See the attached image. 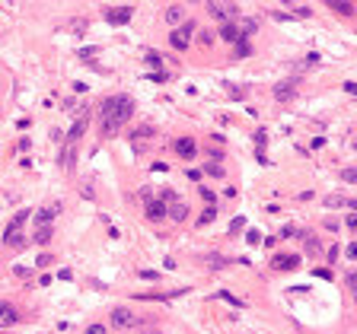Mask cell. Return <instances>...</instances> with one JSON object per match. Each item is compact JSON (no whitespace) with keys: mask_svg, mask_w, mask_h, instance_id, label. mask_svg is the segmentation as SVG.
<instances>
[{"mask_svg":"<svg viewBox=\"0 0 357 334\" xmlns=\"http://www.w3.org/2000/svg\"><path fill=\"white\" fill-rule=\"evenodd\" d=\"M32 242H35V245H45V242H51V226H38V229L32 232Z\"/></svg>","mask_w":357,"mask_h":334,"instance_id":"e0dca14e","label":"cell"},{"mask_svg":"<svg viewBox=\"0 0 357 334\" xmlns=\"http://www.w3.org/2000/svg\"><path fill=\"white\" fill-rule=\"evenodd\" d=\"M303 245H306V255H319V239L313 232H303Z\"/></svg>","mask_w":357,"mask_h":334,"instance_id":"ac0fdd59","label":"cell"},{"mask_svg":"<svg viewBox=\"0 0 357 334\" xmlns=\"http://www.w3.org/2000/svg\"><path fill=\"white\" fill-rule=\"evenodd\" d=\"M265 140H268V134H265V131H259V134H255V143H259V150L265 146Z\"/></svg>","mask_w":357,"mask_h":334,"instance_id":"836d02e7","label":"cell"},{"mask_svg":"<svg viewBox=\"0 0 357 334\" xmlns=\"http://www.w3.org/2000/svg\"><path fill=\"white\" fill-rule=\"evenodd\" d=\"M131 6H109L105 10V19H109L112 26H125V23H131Z\"/></svg>","mask_w":357,"mask_h":334,"instance_id":"5b68a950","label":"cell"},{"mask_svg":"<svg viewBox=\"0 0 357 334\" xmlns=\"http://www.w3.org/2000/svg\"><path fill=\"white\" fill-rule=\"evenodd\" d=\"M86 334H109V331H105V325H90Z\"/></svg>","mask_w":357,"mask_h":334,"instance_id":"f1b7e54d","label":"cell"},{"mask_svg":"<svg viewBox=\"0 0 357 334\" xmlns=\"http://www.w3.org/2000/svg\"><path fill=\"white\" fill-rule=\"evenodd\" d=\"M204 172H207L211 178H224V175H227V172H224V166H217V163H214V166H204Z\"/></svg>","mask_w":357,"mask_h":334,"instance_id":"7402d4cb","label":"cell"},{"mask_svg":"<svg viewBox=\"0 0 357 334\" xmlns=\"http://www.w3.org/2000/svg\"><path fill=\"white\" fill-rule=\"evenodd\" d=\"M163 217H166V204L163 200H150V204H147V220L157 223V220H163Z\"/></svg>","mask_w":357,"mask_h":334,"instance_id":"30bf717a","label":"cell"},{"mask_svg":"<svg viewBox=\"0 0 357 334\" xmlns=\"http://www.w3.org/2000/svg\"><path fill=\"white\" fill-rule=\"evenodd\" d=\"M83 131H86V115H83V118H80V121L70 128V134H67V146H77V140L83 137Z\"/></svg>","mask_w":357,"mask_h":334,"instance_id":"8fae6325","label":"cell"},{"mask_svg":"<svg viewBox=\"0 0 357 334\" xmlns=\"http://www.w3.org/2000/svg\"><path fill=\"white\" fill-rule=\"evenodd\" d=\"M325 204H328V207H345V197L332 195V197H325Z\"/></svg>","mask_w":357,"mask_h":334,"instance_id":"83f0119b","label":"cell"},{"mask_svg":"<svg viewBox=\"0 0 357 334\" xmlns=\"http://www.w3.org/2000/svg\"><path fill=\"white\" fill-rule=\"evenodd\" d=\"M0 325L10 328V325H19V312L13 309L10 303H0Z\"/></svg>","mask_w":357,"mask_h":334,"instance_id":"ba28073f","label":"cell"},{"mask_svg":"<svg viewBox=\"0 0 357 334\" xmlns=\"http://www.w3.org/2000/svg\"><path fill=\"white\" fill-rule=\"evenodd\" d=\"M300 92V77H291V80H281L278 86H274V99L278 102H291L293 96Z\"/></svg>","mask_w":357,"mask_h":334,"instance_id":"6da1fadb","label":"cell"},{"mask_svg":"<svg viewBox=\"0 0 357 334\" xmlns=\"http://www.w3.org/2000/svg\"><path fill=\"white\" fill-rule=\"evenodd\" d=\"M147 61H150L153 67H157V64H160V55H157V51H147Z\"/></svg>","mask_w":357,"mask_h":334,"instance_id":"8d00e7d4","label":"cell"},{"mask_svg":"<svg viewBox=\"0 0 357 334\" xmlns=\"http://www.w3.org/2000/svg\"><path fill=\"white\" fill-rule=\"evenodd\" d=\"M242 223H246V220H242V217H236V220L230 223V232H239V229H242Z\"/></svg>","mask_w":357,"mask_h":334,"instance_id":"1f68e13d","label":"cell"},{"mask_svg":"<svg viewBox=\"0 0 357 334\" xmlns=\"http://www.w3.org/2000/svg\"><path fill=\"white\" fill-rule=\"evenodd\" d=\"M233 55H236V57H249V55H252V45H249V38H239L236 48H233Z\"/></svg>","mask_w":357,"mask_h":334,"instance_id":"d6986e66","label":"cell"},{"mask_svg":"<svg viewBox=\"0 0 357 334\" xmlns=\"http://www.w3.org/2000/svg\"><path fill=\"white\" fill-rule=\"evenodd\" d=\"M316 274H319V277H322V280H332V277H335V274H332V271H328V267H319V271H316Z\"/></svg>","mask_w":357,"mask_h":334,"instance_id":"e575fe53","label":"cell"},{"mask_svg":"<svg viewBox=\"0 0 357 334\" xmlns=\"http://www.w3.org/2000/svg\"><path fill=\"white\" fill-rule=\"evenodd\" d=\"M61 210V207L55 204V207H42V210L35 213V220H38V226H51V220H55V213Z\"/></svg>","mask_w":357,"mask_h":334,"instance_id":"5bb4252c","label":"cell"},{"mask_svg":"<svg viewBox=\"0 0 357 334\" xmlns=\"http://www.w3.org/2000/svg\"><path fill=\"white\" fill-rule=\"evenodd\" d=\"M204 261H207V267H214V271H220V267H227V261H224V258H217V255H207Z\"/></svg>","mask_w":357,"mask_h":334,"instance_id":"603a6c76","label":"cell"},{"mask_svg":"<svg viewBox=\"0 0 357 334\" xmlns=\"http://www.w3.org/2000/svg\"><path fill=\"white\" fill-rule=\"evenodd\" d=\"M109 325H115V328H131L134 325V312L128 309V306H115L109 315Z\"/></svg>","mask_w":357,"mask_h":334,"instance_id":"7a4b0ae2","label":"cell"},{"mask_svg":"<svg viewBox=\"0 0 357 334\" xmlns=\"http://www.w3.org/2000/svg\"><path fill=\"white\" fill-rule=\"evenodd\" d=\"M140 277H144V280H157L160 274H157V271H140Z\"/></svg>","mask_w":357,"mask_h":334,"instance_id":"f35d334b","label":"cell"},{"mask_svg":"<svg viewBox=\"0 0 357 334\" xmlns=\"http://www.w3.org/2000/svg\"><path fill=\"white\" fill-rule=\"evenodd\" d=\"M201 197L207 200V207H214V200H217V195H214V191H207V188H201Z\"/></svg>","mask_w":357,"mask_h":334,"instance_id":"4316f807","label":"cell"},{"mask_svg":"<svg viewBox=\"0 0 357 334\" xmlns=\"http://www.w3.org/2000/svg\"><path fill=\"white\" fill-rule=\"evenodd\" d=\"M182 16H185V10H182L179 3L166 6V13H163V19H166V23H169V26H179V23H182Z\"/></svg>","mask_w":357,"mask_h":334,"instance_id":"7c38bea8","label":"cell"},{"mask_svg":"<svg viewBox=\"0 0 357 334\" xmlns=\"http://www.w3.org/2000/svg\"><path fill=\"white\" fill-rule=\"evenodd\" d=\"M230 89V99H246V86H227Z\"/></svg>","mask_w":357,"mask_h":334,"instance_id":"cb8c5ba5","label":"cell"},{"mask_svg":"<svg viewBox=\"0 0 357 334\" xmlns=\"http://www.w3.org/2000/svg\"><path fill=\"white\" fill-rule=\"evenodd\" d=\"M341 178H345L348 185H354V182H357V172H354V169H345V172H341Z\"/></svg>","mask_w":357,"mask_h":334,"instance_id":"484cf974","label":"cell"},{"mask_svg":"<svg viewBox=\"0 0 357 334\" xmlns=\"http://www.w3.org/2000/svg\"><path fill=\"white\" fill-rule=\"evenodd\" d=\"M131 115H134V99H131V96H118V105H115V121H118V124H125Z\"/></svg>","mask_w":357,"mask_h":334,"instance_id":"52a82bcc","label":"cell"},{"mask_svg":"<svg viewBox=\"0 0 357 334\" xmlns=\"http://www.w3.org/2000/svg\"><path fill=\"white\" fill-rule=\"evenodd\" d=\"M214 217H217V210H214V207H207V210H201L198 223H201V226H207V223H214Z\"/></svg>","mask_w":357,"mask_h":334,"instance_id":"ffe728a7","label":"cell"},{"mask_svg":"<svg viewBox=\"0 0 357 334\" xmlns=\"http://www.w3.org/2000/svg\"><path fill=\"white\" fill-rule=\"evenodd\" d=\"M220 299H227V303H233V306H246L242 299H236V296H230V293H220Z\"/></svg>","mask_w":357,"mask_h":334,"instance_id":"4dcf8cb0","label":"cell"},{"mask_svg":"<svg viewBox=\"0 0 357 334\" xmlns=\"http://www.w3.org/2000/svg\"><path fill=\"white\" fill-rule=\"evenodd\" d=\"M150 137H153V128H150V124H140V128H134V131H131V140H134L137 146L144 143V140H150Z\"/></svg>","mask_w":357,"mask_h":334,"instance_id":"9a60e30c","label":"cell"},{"mask_svg":"<svg viewBox=\"0 0 357 334\" xmlns=\"http://www.w3.org/2000/svg\"><path fill=\"white\" fill-rule=\"evenodd\" d=\"M166 217H169V220H172V223H182V220H185V217H188V207H185V204H182V200H172V204H169V207H166Z\"/></svg>","mask_w":357,"mask_h":334,"instance_id":"9c48e42d","label":"cell"},{"mask_svg":"<svg viewBox=\"0 0 357 334\" xmlns=\"http://www.w3.org/2000/svg\"><path fill=\"white\" fill-rule=\"evenodd\" d=\"M220 38H224V42H230V45H236V42H239V29H236V23H224V29H220Z\"/></svg>","mask_w":357,"mask_h":334,"instance_id":"4fadbf2b","label":"cell"},{"mask_svg":"<svg viewBox=\"0 0 357 334\" xmlns=\"http://www.w3.org/2000/svg\"><path fill=\"white\" fill-rule=\"evenodd\" d=\"M271 264H274V267H281V271H293V267L300 264V258H297V255H284V258L278 255V258H274Z\"/></svg>","mask_w":357,"mask_h":334,"instance_id":"2e32d148","label":"cell"},{"mask_svg":"<svg viewBox=\"0 0 357 334\" xmlns=\"http://www.w3.org/2000/svg\"><path fill=\"white\" fill-rule=\"evenodd\" d=\"M335 13H341V16H354V6L351 3H328Z\"/></svg>","mask_w":357,"mask_h":334,"instance_id":"44dd1931","label":"cell"},{"mask_svg":"<svg viewBox=\"0 0 357 334\" xmlns=\"http://www.w3.org/2000/svg\"><path fill=\"white\" fill-rule=\"evenodd\" d=\"M325 258H328V264H335V258H338V245H332V249L325 251Z\"/></svg>","mask_w":357,"mask_h":334,"instance_id":"f546056e","label":"cell"},{"mask_svg":"<svg viewBox=\"0 0 357 334\" xmlns=\"http://www.w3.org/2000/svg\"><path fill=\"white\" fill-rule=\"evenodd\" d=\"M293 13L303 16V19H309V13H313V10H309V6H303V3H297V6H293Z\"/></svg>","mask_w":357,"mask_h":334,"instance_id":"d4e9b609","label":"cell"},{"mask_svg":"<svg viewBox=\"0 0 357 334\" xmlns=\"http://www.w3.org/2000/svg\"><path fill=\"white\" fill-rule=\"evenodd\" d=\"M192 29H195L192 23H185L182 29H176V32L169 35V45H172L176 51H185V48H188V38H192Z\"/></svg>","mask_w":357,"mask_h":334,"instance_id":"3957f363","label":"cell"},{"mask_svg":"<svg viewBox=\"0 0 357 334\" xmlns=\"http://www.w3.org/2000/svg\"><path fill=\"white\" fill-rule=\"evenodd\" d=\"M188 178H192V182H201V169H188Z\"/></svg>","mask_w":357,"mask_h":334,"instance_id":"74e56055","label":"cell"},{"mask_svg":"<svg viewBox=\"0 0 357 334\" xmlns=\"http://www.w3.org/2000/svg\"><path fill=\"white\" fill-rule=\"evenodd\" d=\"M345 226H348V229H354V226H357V217H354V213H348V217H345Z\"/></svg>","mask_w":357,"mask_h":334,"instance_id":"d590c367","label":"cell"},{"mask_svg":"<svg viewBox=\"0 0 357 334\" xmlns=\"http://www.w3.org/2000/svg\"><path fill=\"white\" fill-rule=\"evenodd\" d=\"M172 150L179 153V159H195V156H198V143H195L192 137H182V140H176V143H172Z\"/></svg>","mask_w":357,"mask_h":334,"instance_id":"8992f818","label":"cell"},{"mask_svg":"<svg viewBox=\"0 0 357 334\" xmlns=\"http://www.w3.org/2000/svg\"><path fill=\"white\" fill-rule=\"evenodd\" d=\"M207 13H211V19H230V16H236V3H217V0H211Z\"/></svg>","mask_w":357,"mask_h":334,"instance_id":"277c9868","label":"cell"},{"mask_svg":"<svg viewBox=\"0 0 357 334\" xmlns=\"http://www.w3.org/2000/svg\"><path fill=\"white\" fill-rule=\"evenodd\" d=\"M345 255H348V258H357V242H351V245H345Z\"/></svg>","mask_w":357,"mask_h":334,"instance_id":"d6a6232c","label":"cell"}]
</instances>
